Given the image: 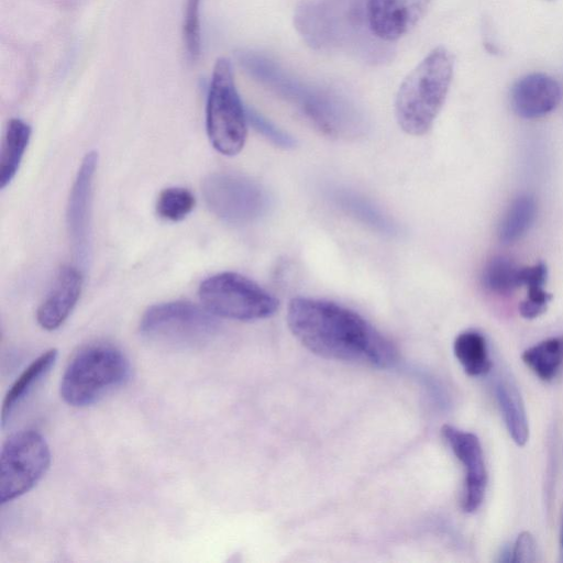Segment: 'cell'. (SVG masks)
Here are the masks:
<instances>
[{
  "mask_svg": "<svg viewBox=\"0 0 563 563\" xmlns=\"http://www.w3.org/2000/svg\"><path fill=\"white\" fill-rule=\"evenodd\" d=\"M291 333L312 353L378 368L397 362L394 344L357 312L335 302L297 297L287 310Z\"/></svg>",
  "mask_w": 563,
  "mask_h": 563,
  "instance_id": "6da1fadb",
  "label": "cell"
},
{
  "mask_svg": "<svg viewBox=\"0 0 563 563\" xmlns=\"http://www.w3.org/2000/svg\"><path fill=\"white\" fill-rule=\"evenodd\" d=\"M295 22L316 48L341 49L363 57H379L383 51L371 31L361 0H309L297 9Z\"/></svg>",
  "mask_w": 563,
  "mask_h": 563,
  "instance_id": "7a4b0ae2",
  "label": "cell"
},
{
  "mask_svg": "<svg viewBox=\"0 0 563 563\" xmlns=\"http://www.w3.org/2000/svg\"><path fill=\"white\" fill-rule=\"evenodd\" d=\"M454 59L443 46L432 49L400 85L395 115L402 131L422 135L440 112L453 77Z\"/></svg>",
  "mask_w": 563,
  "mask_h": 563,
  "instance_id": "3957f363",
  "label": "cell"
},
{
  "mask_svg": "<svg viewBox=\"0 0 563 563\" xmlns=\"http://www.w3.org/2000/svg\"><path fill=\"white\" fill-rule=\"evenodd\" d=\"M246 62L261 81L296 103L322 133L335 137L356 133L357 118L352 109L335 96L307 87L266 58L252 56Z\"/></svg>",
  "mask_w": 563,
  "mask_h": 563,
  "instance_id": "277c9868",
  "label": "cell"
},
{
  "mask_svg": "<svg viewBox=\"0 0 563 563\" xmlns=\"http://www.w3.org/2000/svg\"><path fill=\"white\" fill-rule=\"evenodd\" d=\"M130 373V362L119 349L104 343L90 344L77 352L67 365L59 393L70 406H89L123 385Z\"/></svg>",
  "mask_w": 563,
  "mask_h": 563,
  "instance_id": "5b68a950",
  "label": "cell"
},
{
  "mask_svg": "<svg viewBox=\"0 0 563 563\" xmlns=\"http://www.w3.org/2000/svg\"><path fill=\"white\" fill-rule=\"evenodd\" d=\"M245 112L227 58L214 65L206 108V126L212 146L223 155L238 154L246 139Z\"/></svg>",
  "mask_w": 563,
  "mask_h": 563,
  "instance_id": "8992f818",
  "label": "cell"
},
{
  "mask_svg": "<svg viewBox=\"0 0 563 563\" xmlns=\"http://www.w3.org/2000/svg\"><path fill=\"white\" fill-rule=\"evenodd\" d=\"M218 328L219 322L214 314L187 301L151 306L140 322V332L147 340L181 349L207 343Z\"/></svg>",
  "mask_w": 563,
  "mask_h": 563,
  "instance_id": "52a82bcc",
  "label": "cell"
},
{
  "mask_svg": "<svg viewBox=\"0 0 563 563\" xmlns=\"http://www.w3.org/2000/svg\"><path fill=\"white\" fill-rule=\"evenodd\" d=\"M203 307L214 314L240 321L273 316L278 300L252 279L232 272L205 279L198 291Z\"/></svg>",
  "mask_w": 563,
  "mask_h": 563,
  "instance_id": "ba28073f",
  "label": "cell"
},
{
  "mask_svg": "<svg viewBox=\"0 0 563 563\" xmlns=\"http://www.w3.org/2000/svg\"><path fill=\"white\" fill-rule=\"evenodd\" d=\"M51 451L36 430L12 433L0 454V503L5 504L31 490L45 475Z\"/></svg>",
  "mask_w": 563,
  "mask_h": 563,
  "instance_id": "9c48e42d",
  "label": "cell"
},
{
  "mask_svg": "<svg viewBox=\"0 0 563 563\" xmlns=\"http://www.w3.org/2000/svg\"><path fill=\"white\" fill-rule=\"evenodd\" d=\"M202 195L209 210L232 224H247L265 213L266 190L255 180L233 173H214L202 183Z\"/></svg>",
  "mask_w": 563,
  "mask_h": 563,
  "instance_id": "30bf717a",
  "label": "cell"
},
{
  "mask_svg": "<svg viewBox=\"0 0 563 563\" xmlns=\"http://www.w3.org/2000/svg\"><path fill=\"white\" fill-rule=\"evenodd\" d=\"M97 165V153H87L70 189L66 209L67 231L73 254L81 266L87 264L90 254L92 187Z\"/></svg>",
  "mask_w": 563,
  "mask_h": 563,
  "instance_id": "8fae6325",
  "label": "cell"
},
{
  "mask_svg": "<svg viewBox=\"0 0 563 563\" xmlns=\"http://www.w3.org/2000/svg\"><path fill=\"white\" fill-rule=\"evenodd\" d=\"M442 437L450 445L465 472L461 507L465 512H474L482 505L487 485V472L478 438L467 431L445 424Z\"/></svg>",
  "mask_w": 563,
  "mask_h": 563,
  "instance_id": "7c38bea8",
  "label": "cell"
},
{
  "mask_svg": "<svg viewBox=\"0 0 563 563\" xmlns=\"http://www.w3.org/2000/svg\"><path fill=\"white\" fill-rule=\"evenodd\" d=\"M431 0H367L366 16L372 33L383 42L407 34L424 15Z\"/></svg>",
  "mask_w": 563,
  "mask_h": 563,
  "instance_id": "4fadbf2b",
  "label": "cell"
},
{
  "mask_svg": "<svg viewBox=\"0 0 563 563\" xmlns=\"http://www.w3.org/2000/svg\"><path fill=\"white\" fill-rule=\"evenodd\" d=\"M561 100V87L551 76L531 73L511 87L510 103L517 115L537 119L552 112Z\"/></svg>",
  "mask_w": 563,
  "mask_h": 563,
  "instance_id": "5bb4252c",
  "label": "cell"
},
{
  "mask_svg": "<svg viewBox=\"0 0 563 563\" xmlns=\"http://www.w3.org/2000/svg\"><path fill=\"white\" fill-rule=\"evenodd\" d=\"M81 287L80 271L71 266L63 267L51 291L37 309V323L47 331L60 327L75 308Z\"/></svg>",
  "mask_w": 563,
  "mask_h": 563,
  "instance_id": "9a60e30c",
  "label": "cell"
},
{
  "mask_svg": "<svg viewBox=\"0 0 563 563\" xmlns=\"http://www.w3.org/2000/svg\"><path fill=\"white\" fill-rule=\"evenodd\" d=\"M493 389L509 435L517 445H525L529 424L517 383L507 371L500 369L495 375Z\"/></svg>",
  "mask_w": 563,
  "mask_h": 563,
  "instance_id": "2e32d148",
  "label": "cell"
},
{
  "mask_svg": "<svg viewBox=\"0 0 563 563\" xmlns=\"http://www.w3.org/2000/svg\"><path fill=\"white\" fill-rule=\"evenodd\" d=\"M58 352L51 349L35 358L8 390L2 406L1 422L5 426L11 415L46 376L57 360Z\"/></svg>",
  "mask_w": 563,
  "mask_h": 563,
  "instance_id": "e0dca14e",
  "label": "cell"
},
{
  "mask_svg": "<svg viewBox=\"0 0 563 563\" xmlns=\"http://www.w3.org/2000/svg\"><path fill=\"white\" fill-rule=\"evenodd\" d=\"M31 137V128L20 119H12L5 128L0 151V188L14 178Z\"/></svg>",
  "mask_w": 563,
  "mask_h": 563,
  "instance_id": "ac0fdd59",
  "label": "cell"
},
{
  "mask_svg": "<svg viewBox=\"0 0 563 563\" xmlns=\"http://www.w3.org/2000/svg\"><path fill=\"white\" fill-rule=\"evenodd\" d=\"M455 357L470 376H482L490 372L493 363L486 340L477 331L460 333L453 344Z\"/></svg>",
  "mask_w": 563,
  "mask_h": 563,
  "instance_id": "d6986e66",
  "label": "cell"
},
{
  "mask_svg": "<svg viewBox=\"0 0 563 563\" xmlns=\"http://www.w3.org/2000/svg\"><path fill=\"white\" fill-rule=\"evenodd\" d=\"M521 357L540 379H554L563 366V335L539 342L527 349Z\"/></svg>",
  "mask_w": 563,
  "mask_h": 563,
  "instance_id": "ffe728a7",
  "label": "cell"
},
{
  "mask_svg": "<svg viewBox=\"0 0 563 563\" xmlns=\"http://www.w3.org/2000/svg\"><path fill=\"white\" fill-rule=\"evenodd\" d=\"M547 266L538 263L532 266L522 267V285L528 288L526 299L519 306V312L525 319H534L545 312L551 294L544 290L547 280Z\"/></svg>",
  "mask_w": 563,
  "mask_h": 563,
  "instance_id": "44dd1931",
  "label": "cell"
},
{
  "mask_svg": "<svg viewBox=\"0 0 563 563\" xmlns=\"http://www.w3.org/2000/svg\"><path fill=\"white\" fill-rule=\"evenodd\" d=\"M336 203L349 214L378 232L393 234L395 223L377 207L363 197L350 191H338L334 195Z\"/></svg>",
  "mask_w": 563,
  "mask_h": 563,
  "instance_id": "7402d4cb",
  "label": "cell"
},
{
  "mask_svg": "<svg viewBox=\"0 0 563 563\" xmlns=\"http://www.w3.org/2000/svg\"><path fill=\"white\" fill-rule=\"evenodd\" d=\"M537 214L533 197L523 195L516 198L499 224V239L503 243H512L520 239L530 228Z\"/></svg>",
  "mask_w": 563,
  "mask_h": 563,
  "instance_id": "603a6c76",
  "label": "cell"
},
{
  "mask_svg": "<svg viewBox=\"0 0 563 563\" xmlns=\"http://www.w3.org/2000/svg\"><path fill=\"white\" fill-rule=\"evenodd\" d=\"M522 267L510 258L495 256L490 258L483 269V284L486 289L497 295H510L522 286Z\"/></svg>",
  "mask_w": 563,
  "mask_h": 563,
  "instance_id": "cb8c5ba5",
  "label": "cell"
},
{
  "mask_svg": "<svg viewBox=\"0 0 563 563\" xmlns=\"http://www.w3.org/2000/svg\"><path fill=\"white\" fill-rule=\"evenodd\" d=\"M195 207L192 194L181 187H169L161 191L156 202L158 216L168 221L185 219Z\"/></svg>",
  "mask_w": 563,
  "mask_h": 563,
  "instance_id": "d4e9b609",
  "label": "cell"
},
{
  "mask_svg": "<svg viewBox=\"0 0 563 563\" xmlns=\"http://www.w3.org/2000/svg\"><path fill=\"white\" fill-rule=\"evenodd\" d=\"M200 0H188L184 22V41L189 57L195 60L200 53Z\"/></svg>",
  "mask_w": 563,
  "mask_h": 563,
  "instance_id": "484cf974",
  "label": "cell"
},
{
  "mask_svg": "<svg viewBox=\"0 0 563 563\" xmlns=\"http://www.w3.org/2000/svg\"><path fill=\"white\" fill-rule=\"evenodd\" d=\"M247 119L254 129L264 135L267 140H269L273 144L283 148H289L295 145V141L290 135L278 129L275 124L263 118L261 114L254 111H249Z\"/></svg>",
  "mask_w": 563,
  "mask_h": 563,
  "instance_id": "4316f807",
  "label": "cell"
},
{
  "mask_svg": "<svg viewBox=\"0 0 563 563\" xmlns=\"http://www.w3.org/2000/svg\"><path fill=\"white\" fill-rule=\"evenodd\" d=\"M511 562L532 563L537 561V543L530 532H521L511 548Z\"/></svg>",
  "mask_w": 563,
  "mask_h": 563,
  "instance_id": "83f0119b",
  "label": "cell"
},
{
  "mask_svg": "<svg viewBox=\"0 0 563 563\" xmlns=\"http://www.w3.org/2000/svg\"><path fill=\"white\" fill-rule=\"evenodd\" d=\"M561 543L563 545V523H562V530H561Z\"/></svg>",
  "mask_w": 563,
  "mask_h": 563,
  "instance_id": "f1b7e54d",
  "label": "cell"
}]
</instances>
